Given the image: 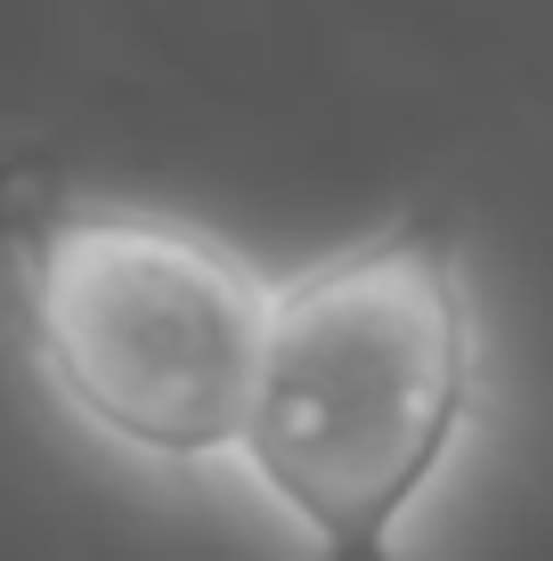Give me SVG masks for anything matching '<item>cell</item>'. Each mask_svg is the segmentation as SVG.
I'll return each instance as SVG.
<instances>
[{
	"instance_id": "obj_1",
	"label": "cell",
	"mask_w": 553,
	"mask_h": 561,
	"mask_svg": "<svg viewBox=\"0 0 553 561\" xmlns=\"http://www.w3.org/2000/svg\"><path fill=\"white\" fill-rule=\"evenodd\" d=\"M472 408V301L431 220L277 285L237 456L326 561H399L415 496Z\"/></svg>"
},
{
	"instance_id": "obj_2",
	"label": "cell",
	"mask_w": 553,
	"mask_h": 561,
	"mask_svg": "<svg viewBox=\"0 0 553 561\" xmlns=\"http://www.w3.org/2000/svg\"><path fill=\"white\" fill-rule=\"evenodd\" d=\"M0 244L73 415L163 463L237 456L277 309L237 244L163 211L82 204L25 163L0 171Z\"/></svg>"
}]
</instances>
